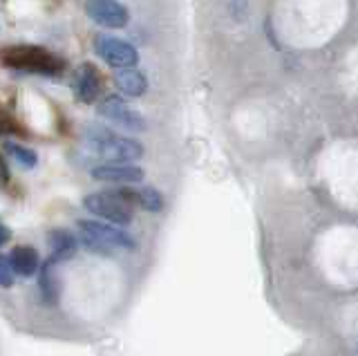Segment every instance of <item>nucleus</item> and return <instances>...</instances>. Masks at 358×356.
Wrapping results in <instances>:
<instances>
[{
  "mask_svg": "<svg viewBox=\"0 0 358 356\" xmlns=\"http://www.w3.org/2000/svg\"><path fill=\"white\" fill-rule=\"evenodd\" d=\"M0 63L11 70L41 74V76H56L65 70V61L56 57L50 50L38 45H9L0 50Z\"/></svg>",
  "mask_w": 358,
  "mask_h": 356,
  "instance_id": "nucleus-1",
  "label": "nucleus"
},
{
  "mask_svg": "<svg viewBox=\"0 0 358 356\" xmlns=\"http://www.w3.org/2000/svg\"><path fill=\"white\" fill-rule=\"evenodd\" d=\"M9 182V171H7V164L0 157V184H7Z\"/></svg>",
  "mask_w": 358,
  "mask_h": 356,
  "instance_id": "nucleus-18",
  "label": "nucleus"
},
{
  "mask_svg": "<svg viewBox=\"0 0 358 356\" xmlns=\"http://www.w3.org/2000/svg\"><path fill=\"white\" fill-rule=\"evenodd\" d=\"M85 143L99 159L103 162H134L143 155V146L130 137H121L103 126H90L85 130Z\"/></svg>",
  "mask_w": 358,
  "mask_h": 356,
  "instance_id": "nucleus-2",
  "label": "nucleus"
},
{
  "mask_svg": "<svg viewBox=\"0 0 358 356\" xmlns=\"http://www.w3.org/2000/svg\"><path fill=\"white\" fill-rule=\"evenodd\" d=\"M14 130H16V124L0 110V135H7V132H14Z\"/></svg>",
  "mask_w": 358,
  "mask_h": 356,
  "instance_id": "nucleus-17",
  "label": "nucleus"
},
{
  "mask_svg": "<svg viewBox=\"0 0 358 356\" xmlns=\"http://www.w3.org/2000/svg\"><path fill=\"white\" fill-rule=\"evenodd\" d=\"M92 48L96 52V57L103 59L112 68H134L139 61V54L134 50L130 43L108 36V34H99L92 43Z\"/></svg>",
  "mask_w": 358,
  "mask_h": 356,
  "instance_id": "nucleus-5",
  "label": "nucleus"
},
{
  "mask_svg": "<svg viewBox=\"0 0 358 356\" xmlns=\"http://www.w3.org/2000/svg\"><path fill=\"white\" fill-rule=\"evenodd\" d=\"M119 193L126 197L132 206H141L145 211H150V213H157V211L164 208V197L157 188H139V191H134V188H121Z\"/></svg>",
  "mask_w": 358,
  "mask_h": 356,
  "instance_id": "nucleus-11",
  "label": "nucleus"
},
{
  "mask_svg": "<svg viewBox=\"0 0 358 356\" xmlns=\"http://www.w3.org/2000/svg\"><path fill=\"white\" fill-rule=\"evenodd\" d=\"M9 262H11V266H14V271L18 276L29 278L38 269V253L34 247H29V244H18V247H14V251H11Z\"/></svg>",
  "mask_w": 358,
  "mask_h": 356,
  "instance_id": "nucleus-13",
  "label": "nucleus"
},
{
  "mask_svg": "<svg viewBox=\"0 0 358 356\" xmlns=\"http://www.w3.org/2000/svg\"><path fill=\"white\" fill-rule=\"evenodd\" d=\"M101 87H103V79H101V72L92 63H83L74 70L72 90L81 104H94L101 94Z\"/></svg>",
  "mask_w": 358,
  "mask_h": 356,
  "instance_id": "nucleus-8",
  "label": "nucleus"
},
{
  "mask_svg": "<svg viewBox=\"0 0 358 356\" xmlns=\"http://www.w3.org/2000/svg\"><path fill=\"white\" fill-rule=\"evenodd\" d=\"M101 117H106L108 121H112L115 126L119 128H126V130H145V119L132 110L121 97L117 94H110L103 99V104L99 108Z\"/></svg>",
  "mask_w": 358,
  "mask_h": 356,
  "instance_id": "nucleus-6",
  "label": "nucleus"
},
{
  "mask_svg": "<svg viewBox=\"0 0 358 356\" xmlns=\"http://www.w3.org/2000/svg\"><path fill=\"white\" fill-rule=\"evenodd\" d=\"M115 83L119 90L128 97H141V94H145V90H148V79L132 68H119L115 74Z\"/></svg>",
  "mask_w": 358,
  "mask_h": 356,
  "instance_id": "nucleus-12",
  "label": "nucleus"
},
{
  "mask_svg": "<svg viewBox=\"0 0 358 356\" xmlns=\"http://www.w3.org/2000/svg\"><path fill=\"white\" fill-rule=\"evenodd\" d=\"M0 285L3 287L14 285V266H11V262L5 255H0Z\"/></svg>",
  "mask_w": 358,
  "mask_h": 356,
  "instance_id": "nucleus-16",
  "label": "nucleus"
},
{
  "mask_svg": "<svg viewBox=\"0 0 358 356\" xmlns=\"http://www.w3.org/2000/svg\"><path fill=\"white\" fill-rule=\"evenodd\" d=\"M83 206L112 225H130L132 222V204L119 191H99L90 193L83 199Z\"/></svg>",
  "mask_w": 358,
  "mask_h": 356,
  "instance_id": "nucleus-4",
  "label": "nucleus"
},
{
  "mask_svg": "<svg viewBox=\"0 0 358 356\" xmlns=\"http://www.w3.org/2000/svg\"><path fill=\"white\" fill-rule=\"evenodd\" d=\"M92 177L96 182H110V184H139L143 180V171L139 166H126V164H106L96 166L92 171Z\"/></svg>",
  "mask_w": 358,
  "mask_h": 356,
  "instance_id": "nucleus-9",
  "label": "nucleus"
},
{
  "mask_svg": "<svg viewBox=\"0 0 358 356\" xmlns=\"http://www.w3.org/2000/svg\"><path fill=\"white\" fill-rule=\"evenodd\" d=\"M5 152L9 155V157H14L22 169H34V166L38 164V155L31 148L20 146V143H16V141H5Z\"/></svg>",
  "mask_w": 358,
  "mask_h": 356,
  "instance_id": "nucleus-15",
  "label": "nucleus"
},
{
  "mask_svg": "<svg viewBox=\"0 0 358 356\" xmlns=\"http://www.w3.org/2000/svg\"><path fill=\"white\" fill-rule=\"evenodd\" d=\"M85 14L94 20L96 25L110 29H121L128 25L130 14L117 0H85Z\"/></svg>",
  "mask_w": 358,
  "mask_h": 356,
  "instance_id": "nucleus-7",
  "label": "nucleus"
},
{
  "mask_svg": "<svg viewBox=\"0 0 358 356\" xmlns=\"http://www.w3.org/2000/svg\"><path fill=\"white\" fill-rule=\"evenodd\" d=\"M78 231H81V240L83 244L99 255H112V251H134L137 249V242L130 236V233L115 229L110 225H101V222L92 220H81L78 222Z\"/></svg>",
  "mask_w": 358,
  "mask_h": 356,
  "instance_id": "nucleus-3",
  "label": "nucleus"
},
{
  "mask_svg": "<svg viewBox=\"0 0 358 356\" xmlns=\"http://www.w3.org/2000/svg\"><path fill=\"white\" fill-rule=\"evenodd\" d=\"M7 240H9V229H5L3 225H0V247H3Z\"/></svg>",
  "mask_w": 358,
  "mask_h": 356,
  "instance_id": "nucleus-19",
  "label": "nucleus"
},
{
  "mask_svg": "<svg viewBox=\"0 0 358 356\" xmlns=\"http://www.w3.org/2000/svg\"><path fill=\"white\" fill-rule=\"evenodd\" d=\"M38 285H41V294H43L45 303L56 305V300H59V292H61V283H59V273H56V262L54 260H48L43 264Z\"/></svg>",
  "mask_w": 358,
  "mask_h": 356,
  "instance_id": "nucleus-14",
  "label": "nucleus"
},
{
  "mask_svg": "<svg viewBox=\"0 0 358 356\" xmlns=\"http://www.w3.org/2000/svg\"><path fill=\"white\" fill-rule=\"evenodd\" d=\"M48 244H50V249H52L50 260H54L56 264L65 262V260H72L74 253H76V238L72 236L70 231H65V229L50 231Z\"/></svg>",
  "mask_w": 358,
  "mask_h": 356,
  "instance_id": "nucleus-10",
  "label": "nucleus"
}]
</instances>
